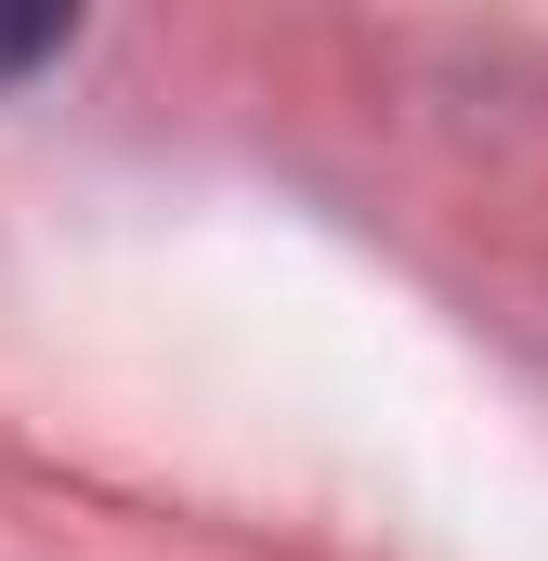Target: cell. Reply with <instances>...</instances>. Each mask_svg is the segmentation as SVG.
<instances>
[{
	"mask_svg": "<svg viewBox=\"0 0 548 561\" xmlns=\"http://www.w3.org/2000/svg\"><path fill=\"white\" fill-rule=\"evenodd\" d=\"M53 53H66V13H0V79H26Z\"/></svg>",
	"mask_w": 548,
	"mask_h": 561,
	"instance_id": "6da1fadb",
	"label": "cell"
}]
</instances>
